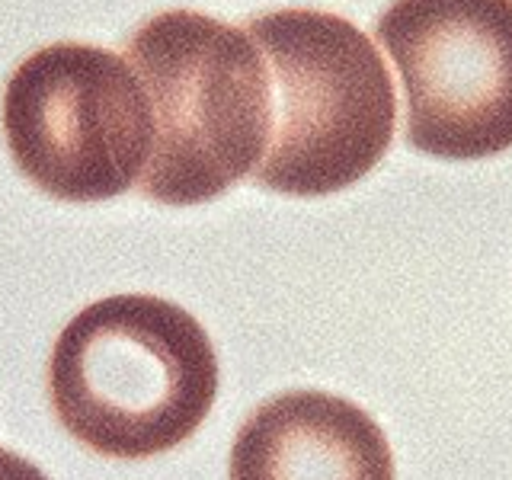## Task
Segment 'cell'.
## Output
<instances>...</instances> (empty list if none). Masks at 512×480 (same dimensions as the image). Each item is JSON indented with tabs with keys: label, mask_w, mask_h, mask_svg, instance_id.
Segmentation results:
<instances>
[{
	"label": "cell",
	"mask_w": 512,
	"mask_h": 480,
	"mask_svg": "<svg viewBox=\"0 0 512 480\" xmlns=\"http://www.w3.org/2000/svg\"><path fill=\"white\" fill-rule=\"evenodd\" d=\"M375 36L404 87L410 148L442 160L512 148V0H394Z\"/></svg>",
	"instance_id": "cell-5"
},
{
	"label": "cell",
	"mask_w": 512,
	"mask_h": 480,
	"mask_svg": "<svg viewBox=\"0 0 512 480\" xmlns=\"http://www.w3.org/2000/svg\"><path fill=\"white\" fill-rule=\"evenodd\" d=\"M0 480H48L39 464L0 445Z\"/></svg>",
	"instance_id": "cell-7"
},
{
	"label": "cell",
	"mask_w": 512,
	"mask_h": 480,
	"mask_svg": "<svg viewBox=\"0 0 512 480\" xmlns=\"http://www.w3.org/2000/svg\"><path fill=\"white\" fill-rule=\"evenodd\" d=\"M0 122L16 170L58 202H106L141 183L154 122L125 55L55 42L10 74Z\"/></svg>",
	"instance_id": "cell-4"
},
{
	"label": "cell",
	"mask_w": 512,
	"mask_h": 480,
	"mask_svg": "<svg viewBox=\"0 0 512 480\" xmlns=\"http://www.w3.org/2000/svg\"><path fill=\"white\" fill-rule=\"evenodd\" d=\"M128 64L151 103L154 144L141 196L186 208L224 196L269 141V71L247 29L196 10H164L128 36Z\"/></svg>",
	"instance_id": "cell-2"
},
{
	"label": "cell",
	"mask_w": 512,
	"mask_h": 480,
	"mask_svg": "<svg viewBox=\"0 0 512 480\" xmlns=\"http://www.w3.org/2000/svg\"><path fill=\"white\" fill-rule=\"evenodd\" d=\"M244 29L263 52L272 96L253 183L311 199L372 173L397 122L394 84L375 42L327 10H272Z\"/></svg>",
	"instance_id": "cell-3"
},
{
	"label": "cell",
	"mask_w": 512,
	"mask_h": 480,
	"mask_svg": "<svg viewBox=\"0 0 512 480\" xmlns=\"http://www.w3.org/2000/svg\"><path fill=\"white\" fill-rule=\"evenodd\" d=\"M218 397V356L186 308L157 295L87 304L48 356L58 423L103 458L144 461L189 442Z\"/></svg>",
	"instance_id": "cell-1"
},
{
	"label": "cell",
	"mask_w": 512,
	"mask_h": 480,
	"mask_svg": "<svg viewBox=\"0 0 512 480\" xmlns=\"http://www.w3.org/2000/svg\"><path fill=\"white\" fill-rule=\"evenodd\" d=\"M228 480H397L388 436L327 391H285L237 429Z\"/></svg>",
	"instance_id": "cell-6"
}]
</instances>
